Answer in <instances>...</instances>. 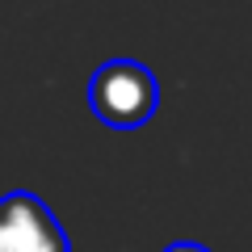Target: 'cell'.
Segmentation results:
<instances>
[{"mask_svg":"<svg viewBox=\"0 0 252 252\" xmlns=\"http://www.w3.org/2000/svg\"><path fill=\"white\" fill-rule=\"evenodd\" d=\"M89 105L114 130H139L160 109V80L139 59H109L89 80Z\"/></svg>","mask_w":252,"mask_h":252,"instance_id":"cell-1","label":"cell"},{"mask_svg":"<svg viewBox=\"0 0 252 252\" xmlns=\"http://www.w3.org/2000/svg\"><path fill=\"white\" fill-rule=\"evenodd\" d=\"M0 252H72L67 231L38 193H4L0 198Z\"/></svg>","mask_w":252,"mask_h":252,"instance_id":"cell-2","label":"cell"},{"mask_svg":"<svg viewBox=\"0 0 252 252\" xmlns=\"http://www.w3.org/2000/svg\"><path fill=\"white\" fill-rule=\"evenodd\" d=\"M164 252H210V248H202V244H193V240H177L172 248H164Z\"/></svg>","mask_w":252,"mask_h":252,"instance_id":"cell-3","label":"cell"}]
</instances>
